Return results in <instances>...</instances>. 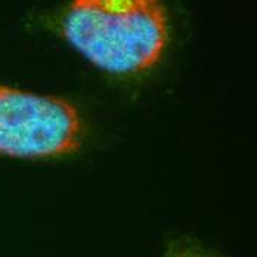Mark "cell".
I'll return each mask as SVG.
<instances>
[{
	"instance_id": "cell-1",
	"label": "cell",
	"mask_w": 257,
	"mask_h": 257,
	"mask_svg": "<svg viewBox=\"0 0 257 257\" xmlns=\"http://www.w3.org/2000/svg\"><path fill=\"white\" fill-rule=\"evenodd\" d=\"M62 34L98 70L128 77L160 62L169 17L161 0H71Z\"/></svg>"
},
{
	"instance_id": "cell-2",
	"label": "cell",
	"mask_w": 257,
	"mask_h": 257,
	"mask_svg": "<svg viewBox=\"0 0 257 257\" xmlns=\"http://www.w3.org/2000/svg\"><path fill=\"white\" fill-rule=\"evenodd\" d=\"M84 132L76 103L0 83V157L61 158L81 147Z\"/></svg>"
},
{
	"instance_id": "cell-3",
	"label": "cell",
	"mask_w": 257,
	"mask_h": 257,
	"mask_svg": "<svg viewBox=\"0 0 257 257\" xmlns=\"http://www.w3.org/2000/svg\"><path fill=\"white\" fill-rule=\"evenodd\" d=\"M172 257H207L195 250H182V251H178L175 253Z\"/></svg>"
}]
</instances>
